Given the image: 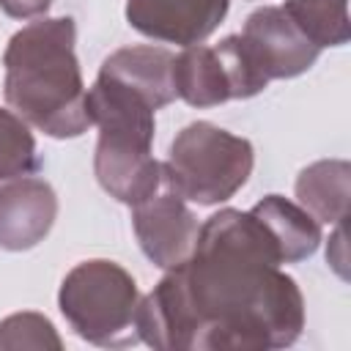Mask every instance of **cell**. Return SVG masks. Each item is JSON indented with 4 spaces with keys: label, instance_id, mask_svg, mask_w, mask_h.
Returning a JSON list of instances; mask_svg holds the SVG:
<instances>
[{
    "label": "cell",
    "instance_id": "cell-8",
    "mask_svg": "<svg viewBox=\"0 0 351 351\" xmlns=\"http://www.w3.org/2000/svg\"><path fill=\"white\" fill-rule=\"evenodd\" d=\"M230 0H126V22L165 44H203L225 19Z\"/></svg>",
    "mask_w": 351,
    "mask_h": 351
},
{
    "label": "cell",
    "instance_id": "cell-18",
    "mask_svg": "<svg viewBox=\"0 0 351 351\" xmlns=\"http://www.w3.org/2000/svg\"><path fill=\"white\" fill-rule=\"evenodd\" d=\"M346 230H343V222L335 225V233L329 236V247H326V261L332 263V269L346 277Z\"/></svg>",
    "mask_w": 351,
    "mask_h": 351
},
{
    "label": "cell",
    "instance_id": "cell-14",
    "mask_svg": "<svg viewBox=\"0 0 351 351\" xmlns=\"http://www.w3.org/2000/svg\"><path fill=\"white\" fill-rule=\"evenodd\" d=\"M285 14L318 47H343L351 38L348 0H285Z\"/></svg>",
    "mask_w": 351,
    "mask_h": 351
},
{
    "label": "cell",
    "instance_id": "cell-16",
    "mask_svg": "<svg viewBox=\"0 0 351 351\" xmlns=\"http://www.w3.org/2000/svg\"><path fill=\"white\" fill-rule=\"evenodd\" d=\"M0 348L3 351H19V348H38V351L55 348V351H60L63 340L47 315L25 310V313L5 315L0 321Z\"/></svg>",
    "mask_w": 351,
    "mask_h": 351
},
{
    "label": "cell",
    "instance_id": "cell-3",
    "mask_svg": "<svg viewBox=\"0 0 351 351\" xmlns=\"http://www.w3.org/2000/svg\"><path fill=\"white\" fill-rule=\"evenodd\" d=\"M252 165L255 151L247 137L211 121H192L170 143L162 184L186 203L217 206L247 184Z\"/></svg>",
    "mask_w": 351,
    "mask_h": 351
},
{
    "label": "cell",
    "instance_id": "cell-6",
    "mask_svg": "<svg viewBox=\"0 0 351 351\" xmlns=\"http://www.w3.org/2000/svg\"><path fill=\"white\" fill-rule=\"evenodd\" d=\"M132 228L145 258L165 271L192 255L200 230L186 200L165 184L151 197L132 206Z\"/></svg>",
    "mask_w": 351,
    "mask_h": 351
},
{
    "label": "cell",
    "instance_id": "cell-4",
    "mask_svg": "<svg viewBox=\"0 0 351 351\" xmlns=\"http://www.w3.org/2000/svg\"><path fill=\"white\" fill-rule=\"evenodd\" d=\"M137 304L140 288L134 277L107 258L80 261L66 271L58 291V307L69 326L101 348H126L140 340Z\"/></svg>",
    "mask_w": 351,
    "mask_h": 351
},
{
    "label": "cell",
    "instance_id": "cell-1",
    "mask_svg": "<svg viewBox=\"0 0 351 351\" xmlns=\"http://www.w3.org/2000/svg\"><path fill=\"white\" fill-rule=\"evenodd\" d=\"M252 211L222 208L192 255L137 304V335L159 351H269L304 329V296Z\"/></svg>",
    "mask_w": 351,
    "mask_h": 351
},
{
    "label": "cell",
    "instance_id": "cell-5",
    "mask_svg": "<svg viewBox=\"0 0 351 351\" xmlns=\"http://www.w3.org/2000/svg\"><path fill=\"white\" fill-rule=\"evenodd\" d=\"M239 41L250 66L266 85L271 80H293L304 74L321 55V49L299 30L282 5H263L252 11L239 33Z\"/></svg>",
    "mask_w": 351,
    "mask_h": 351
},
{
    "label": "cell",
    "instance_id": "cell-15",
    "mask_svg": "<svg viewBox=\"0 0 351 351\" xmlns=\"http://www.w3.org/2000/svg\"><path fill=\"white\" fill-rule=\"evenodd\" d=\"M38 170V151L30 123L14 110L0 107V181L30 176Z\"/></svg>",
    "mask_w": 351,
    "mask_h": 351
},
{
    "label": "cell",
    "instance_id": "cell-11",
    "mask_svg": "<svg viewBox=\"0 0 351 351\" xmlns=\"http://www.w3.org/2000/svg\"><path fill=\"white\" fill-rule=\"evenodd\" d=\"M271 236L282 263L310 258L321 244V222L282 195H266L250 208Z\"/></svg>",
    "mask_w": 351,
    "mask_h": 351
},
{
    "label": "cell",
    "instance_id": "cell-7",
    "mask_svg": "<svg viewBox=\"0 0 351 351\" xmlns=\"http://www.w3.org/2000/svg\"><path fill=\"white\" fill-rule=\"evenodd\" d=\"M148 140L132 134L99 132L93 173L99 186L118 203L134 206L162 186V162L151 154Z\"/></svg>",
    "mask_w": 351,
    "mask_h": 351
},
{
    "label": "cell",
    "instance_id": "cell-10",
    "mask_svg": "<svg viewBox=\"0 0 351 351\" xmlns=\"http://www.w3.org/2000/svg\"><path fill=\"white\" fill-rule=\"evenodd\" d=\"M99 74L140 93L154 110L176 101L173 52L165 47H121L104 58Z\"/></svg>",
    "mask_w": 351,
    "mask_h": 351
},
{
    "label": "cell",
    "instance_id": "cell-9",
    "mask_svg": "<svg viewBox=\"0 0 351 351\" xmlns=\"http://www.w3.org/2000/svg\"><path fill=\"white\" fill-rule=\"evenodd\" d=\"M58 219V195L38 176H19L0 186V250L25 252L41 244Z\"/></svg>",
    "mask_w": 351,
    "mask_h": 351
},
{
    "label": "cell",
    "instance_id": "cell-13",
    "mask_svg": "<svg viewBox=\"0 0 351 351\" xmlns=\"http://www.w3.org/2000/svg\"><path fill=\"white\" fill-rule=\"evenodd\" d=\"M173 85L176 96L189 107H217L230 101V85L214 47L192 44L173 55Z\"/></svg>",
    "mask_w": 351,
    "mask_h": 351
},
{
    "label": "cell",
    "instance_id": "cell-12",
    "mask_svg": "<svg viewBox=\"0 0 351 351\" xmlns=\"http://www.w3.org/2000/svg\"><path fill=\"white\" fill-rule=\"evenodd\" d=\"M296 200L321 225H337L348 214L351 197V165L346 159H318L299 170Z\"/></svg>",
    "mask_w": 351,
    "mask_h": 351
},
{
    "label": "cell",
    "instance_id": "cell-17",
    "mask_svg": "<svg viewBox=\"0 0 351 351\" xmlns=\"http://www.w3.org/2000/svg\"><path fill=\"white\" fill-rule=\"evenodd\" d=\"M52 0H0V8L14 19H38L49 11Z\"/></svg>",
    "mask_w": 351,
    "mask_h": 351
},
{
    "label": "cell",
    "instance_id": "cell-2",
    "mask_svg": "<svg viewBox=\"0 0 351 351\" xmlns=\"http://www.w3.org/2000/svg\"><path fill=\"white\" fill-rule=\"evenodd\" d=\"M74 44L77 25L71 16H38L14 33L3 52L8 107L55 140L80 137L90 126Z\"/></svg>",
    "mask_w": 351,
    "mask_h": 351
}]
</instances>
